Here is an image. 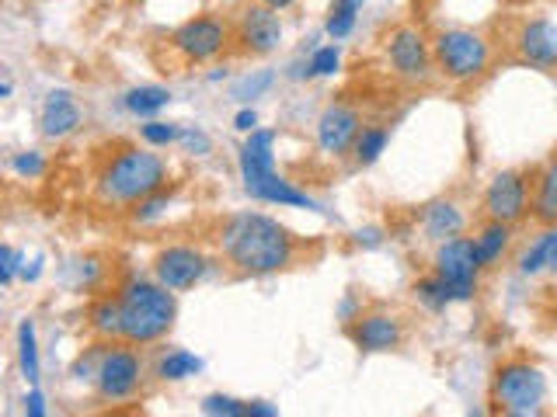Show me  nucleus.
I'll return each mask as SVG.
<instances>
[{"instance_id": "nucleus-30", "label": "nucleus", "mask_w": 557, "mask_h": 417, "mask_svg": "<svg viewBox=\"0 0 557 417\" xmlns=\"http://www.w3.org/2000/svg\"><path fill=\"white\" fill-rule=\"evenodd\" d=\"M182 132H185L182 122H171V118H161V115L139 122V143H147L153 150L178 147L182 143Z\"/></svg>"}, {"instance_id": "nucleus-25", "label": "nucleus", "mask_w": 557, "mask_h": 417, "mask_svg": "<svg viewBox=\"0 0 557 417\" xmlns=\"http://www.w3.org/2000/svg\"><path fill=\"white\" fill-rule=\"evenodd\" d=\"M171 101H174V94L164 84H136V87H129V91H122V109L139 122L157 118Z\"/></svg>"}, {"instance_id": "nucleus-33", "label": "nucleus", "mask_w": 557, "mask_h": 417, "mask_svg": "<svg viewBox=\"0 0 557 417\" xmlns=\"http://www.w3.org/2000/svg\"><path fill=\"white\" fill-rule=\"evenodd\" d=\"M46 170H49V161L42 150H22L11 156V174L22 181H39L46 178Z\"/></svg>"}, {"instance_id": "nucleus-12", "label": "nucleus", "mask_w": 557, "mask_h": 417, "mask_svg": "<svg viewBox=\"0 0 557 417\" xmlns=\"http://www.w3.org/2000/svg\"><path fill=\"white\" fill-rule=\"evenodd\" d=\"M234 52L248 60H265L272 52L283 49L286 25L283 14L265 8L261 0H248L244 8L234 11Z\"/></svg>"}, {"instance_id": "nucleus-24", "label": "nucleus", "mask_w": 557, "mask_h": 417, "mask_svg": "<svg viewBox=\"0 0 557 417\" xmlns=\"http://www.w3.org/2000/svg\"><path fill=\"white\" fill-rule=\"evenodd\" d=\"M14 352H17V369H22L25 387H39L42 382V358H39V330H35L32 317L17 320Z\"/></svg>"}, {"instance_id": "nucleus-38", "label": "nucleus", "mask_w": 557, "mask_h": 417, "mask_svg": "<svg viewBox=\"0 0 557 417\" xmlns=\"http://www.w3.org/2000/svg\"><path fill=\"white\" fill-rule=\"evenodd\" d=\"M258 109H251V104H244V109H237L234 112V129L240 132V136H248V132H255L258 129Z\"/></svg>"}, {"instance_id": "nucleus-37", "label": "nucleus", "mask_w": 557, "mask_h": 417, "mask_svg": "<svg viewBox=\"0 0 557 417\" xmlns=\"http://www.w3.org/2000/svg\"><path fill=\"white\" fill-rule=\"evenodd\" d=\"M46 404H49V400H46L42 387H28V390H25V400H22L25 417H46V414H49Z\"/></svg>"}, {"instance_id": "nucleus-39", "label": "nucleus", "mask_w": 557, "mask_h": 417, "mask_svg": "<svg viewBox=\"0 0 557 417\" xmlns=\"http://www.w3.org/2000/svg\"><path fill=\"white\" fill-rule=\"evenodd\" d=\"M81 278H77V286L81 289H95L98 286V275H101V265H98V257H84L81 265H77Z\"/></svg>"}, {"instance_id": "nucleus-15", "label": "nucleus", "mask_w": 557, "mask_h": 417, "mask_svg": "<svg viewBox=\"0 0 557 417\" xmlns=\"http://www.w3.org/2000/svg\"><path fill=\"white\" fill-rule=\"evenodd\" d=\"M345 334L362 355H387L405 344L408 327L391 309H362L359 317L345 327Z\"/></svg>"}, {"instance_id": "nucleus-45", "label": "nucleus", "mask_w": 557, "mask_h": 417, "mask_svg": "<svg viewBox=\"0 0 557 417\" xmlns=\"http://www.w3.org/2000/svg\"><path fill=\"white\" fill-rule=\"evenodd\" d=\"M11 94H14V84H11V80L4 77V80H0V98H4V101H8Z\"/></svg>"}, {"instance_id": "nucleus-6", "label": "nucleus", "mask_w": 557, "mask_h": 417, "mask_svg": "<svg viewBox=\"0 0 557 417\" xmlns=\"http://www.w3.org/2000/svg\"><path fill=\"white\" fill-rule=\"evenodd\" d=\"M550 382L547 372L533 358H505L495 365L492 387H487V404L492 414L502 417H540L547 410Z\"/></svg>"}, {"instance_id": "nucleus-44", "label": "nucleus", "mask_w": 557, "mask_h": 417, "mask_svg": "<svg viewBox=\"0 0 557 417\" xmlns=\"http://www.w3.org/2000/svg\"><path fill=\"white\" fill-rule=\"evenodd\" d=\"M209 84H216V80H226V66H213V74L206 77Z\"/></svg>"}, {"instance_id": "nucleus-36", "label": "nucleus", "mask_w": 557, "mask_h": 417, "mask_svg": "<svg viewBox=\"0 0 557 417\" xmlns=\"http://www.w3.org/2000/svg\"><path fill=\"white\" fill-rule=\"evenodd\" d=\"M178 147H182L188 156H209V153H213V136H209L202 126H185Z\"/></svg>"}, {"instance_id": "nucleus-13", "label": "nucleus", "mask_w": 557, "mask_h": 417, "mask_svg": "<svg viewBox=\"0 0 557 417\" xmlns=\"http://www.w3.org/2000/svg\"><path fill=\"white\" fill-rule=\"evenodd\" d=\"M432 271L453 289V300H457V303H474L478 292H481L484 268H481V261L474 254V240H470V233H460L453 240L435 243Z\"/></svg>"}, {"instance_id": "nucleus-34", "label": "nucleus", "mask_w": 557, "mask_h": 417, "mask_svg": "<svg viewBox=\"0 0 557 417\" xmlns=\"http://www.w3.org/2000/svg\"><path fill=\"white\" fill-rule=\"evenodd\" d=\"M272 84H275V74H272V70H258V74H248L244 80H237L234 98H240V101L261 98V94H269V91H272Z\"/></svg>"}, {"instance_id": "nucleus-9", "label": "nucleus", "mask_w": 557, "mask_h": 417, "mask_svg": "<svg viewBox=\"0 0 557 417\" xmlns=\"http://www.w3.org/2000/svg\"><path fill=\"white\" fill-rule=\"evenodd\" d=\"M216 254H209L196 240H168L150 257V275L171 292H191L199 289L209 275L216 271Z\"/></svg>"}, {"instance_id": "nucleus-31", "label": "nucleus", "mask_w": 557, "mask_h": 417, "mask_svg": "<svg viewBox=\"0 0 557 417\" xmlns=\"http://www.w3.org/2000/svg\"><path fill=\"white\" fill-rule=\"evenodd\" d=\"M310 80H324V77H335L342 70V42H324V46H313L310 49Z\"/></svg>"}, {"instance_id": "nucleus-17", "label": "nucleus", "mask_w": 557, "mask_h": 417, "mask_svg": "<svg viewBox=\"0 0 557 417\" xmlns=\"http://www.w3.org/2000/svg\"><path fill=\"white\" fill-rule=\"evenodd\" d=\"M84 126V109L74 91L66 87H52V91L42 98V109H39V132L49 143H63V139L77 136Z\"/></svg>"}, {"instance_id": "nucleus-42", "label": "nucleus", "mask_w": 557, "mask_h": 417, "mask_svg": "<svg viewBox=\"0 0 557 417\" xmlns=\"http://www.w3.org/2000/svg\"><path fill=\"white\" fill-rule=\"evenodd\" d=\"M251 417H278V407L269 400H251Z\"/></svg>"}, {"instance_id": "nucleus-26", "label": "nucleus", "mask_w": 557, "mask_h": 417, "mask_svg": "<svg viewBox=\"0 0 557 417\" xmlns=\"http://www.w3.org/2000/svg\"><path fill=\"white\" fill-rule=\"evenodd\" d=\"M391 126L387 122H366L362 126V132H359V139H356V147H352V164L359 167V170H366V167H373L383 153H387V147H391Z\"/></svg>"}, {"instance_id": "nucleus-46", "label": "nucleus", "mask_w": 557, "mask_h": 417, "mask_svg": "<svg viewBox=\"0 0 557 417\" xmlns=\"http://www.w3.org/2000/svg\"><path fill=\"white\" fill-rule=\"evenodd\" d=\"M216 4H220V8H234V11H237V8L248 4V0H216Z\"/></svg>"}, {"instance_id": "nucleus-8", "label": "nucleus", "mask_w": 557, "mask_h": 417, "mask_svg": "<svg viewBox=\"0 0 557 417\" xmlns=\"http://www.w3.org/2000/svg\"><path fill=\"white\" fill-rule=\"evenodd\" d=\"M168 49L185 66H209L234 52V22L216 11L191 14L168 35Z\"/></svg>"}, {"instance_id": "nucleus-5", "label": "nucleus", "mask_w": 557, "mask_h": 417, "mask_svg": "<svg viewBox=\"0 0 557 417\" xmlns=\"http://www.w3.org/2000/svg\"><path fill=\"white\" fill-rule=\"evenodd\" d=\"M435 74L453 87H474L495 66V46L484 31L467 25H449L432 35Z\"/></svg>"}, {"instance_id": "nucleus-23", "label": "nucleus", "mask_w": 557, "mask_h": 417, "mask_svg": "<svg viewBox=\"0 0 557 417\" xmlns=\"http://www.w3.org/2000/svg\"><path fill=\"white\" fill-rule=\"evenodd\" d=\"M530 219L536 226L557 223V153H550L544 164L533 170V208Z\"/></svg>"}, {"instance_id": "nucleus-1", "label": "nucleus", "mask_w": 557, "mask_h": 417, "mask_svg": "<svg viewBox=\"0 0 557 417\" xmlns=\"http://www.w3.org/2000/svg\"><path fill=\"white\" fill-rule=\"evenodd\" d=\"M220 265L237 278H272L300 265L304 240L289 226L261 208H237L213 230Z\"/></svg>"}, {"instance_id": "nucleus-21", "label": "nucleus", "mask_w": 557, "mask_h": 417, "mask_svg": "<svg viewBox=\"0 0 557 417\" xmlns=\"http://www.w3.org/2000/svg\"><path fill=\"white\" fill-rule=\"evenodd\" d=\"M84 327L95 341H122V303L119 292H95L84 309Z\"/></svg>"}, {"instance_id": "nucleus-3", "label": "nucleus", "mask_w": 557, "mask_h": 417, "mask_svg": "<svg viewBox=\"0 0 557 417\" xmlns=\"http://www.w3.org/2000/svg\"><path fill=\"white\" fill-rule=\"evenodd\" d=\"M275 143L278 132L275 129H255L244 136V143L237 150V174H240V188L244 195L261 202V205H275V208H307V213H324V205L310 195L307 188L289 181L283 170L275 167Z\"/></svg>"}, {"instance_id": "nucleus-20", "label": "nucleus", "mask_w": 557, "mask_h": 417, "mask_svg": "<svg viewBox=\"0 0 557 417\" xmlns=\"http://www.w3.org/2000/svg\"><path fill=\"white\" fill-rule=\"evenodd\" d=\"M516 271L522 278H540L557 271V223L540 226L536 237H530L516 254Z\"/></svg>"}, {"instance_id": "nucleus-19", "label": "nucleus", "mask_w": 557, "mask_h": 417, "mask_svg": "<svg viewBox=\"0 0 557 417\" xmlns=\"http://www.w3.org/2000/svg\"><path fill=\"white\" fill-rule=\"evenodd\" d=\"M516 230H519V226H512V223L481 219L478 230L470 233V240H474V254H478V261H481V268H484V271H495V268H502L505 261L512 257Z\"/></svg>"}, {"instance_id": "nucleus-40", "label": "nucleus", "mask_w": 557, "mask_h": 417, "mask_svg": "<svg viewBox=\"0 0 557 417\" xmlns=\"http://www.w3.org/2000/svg\"><path fill=\"white\" fill-rule=\"evenodd\" d=\"M42 271H46V257L42 254H35L32 261L25 257V265H22V278L17 282H25V286H35L42 278Z\"/></svg>"}, {"instance_id": "nucleus-11", "label": "nucleus", "mask_w": 557, "mask_h": 417, "mask_svg": "<svg viewBox=\"0 0 557 417\" xmlns=\"http://www.w3.org/2000/svg\"><path fill=\"white\" fill-rule=\"evenodd\" d=\"M530 208H533V170L502 167L484 181L481 219L522 226V223H530Z\"/></svg>"}, {"instance_id": "nucleus-27", "label": "nucleus", "mask_w": 557, "mask_h": 417, "mask_svg": "<svg viewBox=\"0 0 557 417\" xmlns=\"http://www.w3.org/2000/svg\"><path fill=\"white\" fill-rule=\"evenodd\" d=\"M366 8V0H331L324 14V39L345 42L348 35L359 28V14Z\"/></svg>"}, {"instance_id": "nucleus-43", "label": "nucleus", "mask_w": 557, "mask_h": 417, "mask_svg": "<svg viewBox=\"0 0 557 417\" xmlns=\"http://www.w3.org/2000/svg\"><path fill=\"white\" fill-rule=\"evenodd\" d=\"M261 4L272 8V11H278V14H286V11H293L296 4H300V0H261Z\"/></svg>"}, {"instance_id": "nucleus-2", "label": "nucleus", "mask_w": 557, "mask_h": 417, "mask_svg": "<svg viewBox=\"0 0 557 417\" xmlns=\"http://www.w3.org/2000/svg\"><path fill=\"white\" fill-rule=\"evenodd\" d=\"M171 185V164L161 150L153 147H119L101 161L95 174V202L101 208H115V213H126L139 199L153 195Z\"/></svg>"}, {"instance_id": "nucleus-18", "label": "nucleus", "mask_w": 557, "mask_h": 417, "mask_svg": "<svg viewBox=\"0 0 557 417\" xmlns=\"http://www.w3.org/2000/svg\"><path fill=\"white\" fill-rule=\"evenodd\" d=\"M467 223L470 219L463 213V205L449 195H440V199H432L418 208V230H422V237L429 243H443V240L467 233Z\"/></svg>"}, {"instance_id": "nucleus-16", "label": "nucleus", "mask_w": 557, "mask_h": 417, "mask_svg": "<svg viewBox=\"0 0 557 417\" xmlns=\"http://www.w3.org/2000/svg\"><path fill=\"white\" fill-rule=\"evenodd\" d=\"M512 52L522 66L540 70V74H557V22L522 17L512 35Z\"/></svg>"}, {"instance_id": "nucleus-22", "label": "nucleus", "mask_w": 557, "mask_h": 417, "mask_svg": "<svg viewBox=\"0 0 557 417\" xmlns=\"http://www.w3.org/2000/svg\"><path fill=\"white\" fill-rule=\"evenodd\" d=\"M202 369H206V362L196 352H188V348H157V355L150 358V376L157 382H168V387H174V382H188Z\"/></svg>"}, {"instance_id": "nucleus-10", "label": "nucleus", "mask_w": 557, "mask_h": 417, "mask_svg": "<svg viewBox=\"0 0 557 417\" xmlns=\"http://www.w3.org/2000/svg\"><path fill=\"white\" fill-rule=\"evenodd\" d=\"M383 63H387L391 77L405 87H425L440 77L432 39L418 25H397L383 35Z\"/></svg>"}, {"instance_id": "nucleus-7", "label": "nucleus", "mask_w": 557, "mask_h": 417, "mask_svg": "<svg viewBox=\"0 0 557 417\" xmlns=\"http://www.w3.org/2000/svg\"><path fill=\"white\" fill-rule=\"evenodd\" d=\"M150 376V365L144 358V348H136L129 341H104L98 369L91 379L95 400L104 407H122L144 393Z\"/></svg>"}, {"instance_id": "nucleus-29", "label": "nucleus", "mask_w": 557, "mask_h": 417, "mask_svg": "<svg viewBox=\"0 0 557 417\" xmlns=\"http://www.w3.org/2000/svg\"><path fill=\"white\" fill-rule=\"evenodd\" d=\"M174 199H178V185L171 181L168 188L153 191V195L139 199L133 208H126V219H129L133 226H150V223H157V219H164V216H168V208L174 205Z\"/></svg>"}, {"instance_id": "nucleus-32", "label": "nucleus", "mask_w": 557, "mask_h": 417, "mask_svg": "<svg viewBox=\"0 0 557 417\" xmlns=\"http://www.w3.org/2000/svg\"><path fill=\"white\" fill-rule=\"evenodd\" d=\"M199 410L209 417H251V400H240L231 393H206L199 400Z\"/></svg>"}, {"instance_id": "nucleus-35", "label": "nucleus", "mask_w": 557, "mask_h": 417, "mask_svg": "<svg viewBox=\"0 0 557 417\" xmlns=\"http://www.w3.org/2000/svg\"><path fill=\"white\" fill-rule=\"evenodd\" d=\"M22 265H25V254L14 248V243H4L0 248V286L11 289L17 278H22Z\"/></svg>"}, {"instance_id": "nucleus-41", "label": "nucleus", "mask_w": 557, "mask_h": 417, "mask_svg": "<svg viewBox=\"0 0 557 417\" xmlns=\"http://www.w3.org/2000/svg\"><path fill=\"white\" fill-rule=\"evenodd\" d=\"M383 240H387V237H383L380 226H366V230H356V248H362V251H376Z\"/></svg>"}, {"instance_id": "nucleus-4", "label": "nucleus", "mask_w": 557, "mask_h": 417, "mask_svg": "<svg viewBox=\"0 0 557 417\" xmlns=\"http://www.w3.org/2000/svg\"><path fill=\"white\" fill-rule=\"evenodd\" d=\"M122 303V341L136 348H157L178 327V292H171L150 275H129L115 286Z\"/></svg>"}, {"instance_id": "nucleus-28", "label": "nucleus", "mask_w": 557, "mask_h": 417, "mask_svg": "<svg viewBox=\"0 0 557 417\" xmlns=\"http://www.w3.org/2000/svg\"><path fill=\"white\" fill-rule=\"evenodd\" d=\"M411 295H414V303L422 306L425 313H446L449 306H457V300H453V289L432 268L422 278H414Z\"/></svg>"}, {"instance_id": "nucleus-14", "label": "nucleus", "mask_w": 557, "mask_h": 417, "mask_svg": "<svg viewBox=\"0 0 557 417\" xmlns=\"http://www.w3.org/2000/svg\"><path fill=\"white\" fill-rule=\"evenodd\" d=\"M362 126H366V118L356 104L335 98L318 112V118H313V143H318V150L331 156V161H345V156H352V147Z\"/></svg>"}]
</instances>
